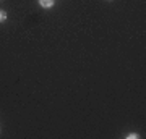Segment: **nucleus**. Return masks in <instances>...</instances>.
<instances>
[{
    "label": "nucleus",
    "mask_w": 146,
    "mask_h": 139,
    "mask_svg": "<svg viewBox=\"0 0 146 139\" xmlns=\"http://www.w3.org/2000/svg\"><path fill=\"white\" fill-rule=\"evenodd\" d=\"M39 3H41L44 8H50L54 5V0H39Z\"/></svg>",
    "instance_id": "1"
},
{
    "label": "nucleus",
    "mask_w": 146,
    "mask_h": 139,
    "mask_svg": "<svg viewBox=\"0 0 146 139\" xmlns=\"http://www.w3.org/2000/svg\"><path fill=\"white\" fill-rule=\"evenodd\" d=\"M7 20V13L5 11H0V23H3Z\"/></svg>",
    "instance_id": "2"
},
{
    "label": "nucleus",
    "mask_w": 146,
    "mask_h": 139,
    "mask_svg": "<svg viewBox=\"0 0 146 139\" xmlns=\"http://www.w3.org/2000/svg\"><path fill=\"white\" fill-rule=\"evenodd\" d=\"M127 138H128V139H135V138H138V134H135V133H131V134H127Z\"/></svg>",
    "instance_id": "3"
}]
</instances>
